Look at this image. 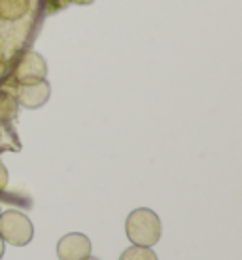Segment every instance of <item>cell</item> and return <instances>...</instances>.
Masks as SVG:
<instances>
[{"instance_id":"cell-7","label":"cell","mask_w":242,"mask_h":260,"mask_svg":"<svg viewBox=\"0 0 242 260\" xmlns=\"http://www.w3.org/2000/svg\"><path fill=\"white\" fill-rule=\"evenodd\" d=\"M8 184V173H6V167L0 164V192L6 188Z\"/></svg>"},{"instance_id":"cell-8","label":"cell","mask_w":242,"mask_h":260,"mask_svg":"<svg viewBox=\"0 0 242 260\" xmlns=\"http://www.w3.org/2000/svg\"><path fill=\"white\" fill-rule=\"evenodd\" d=\"M4 256V239L0 238V258Z\"/></svg>"},{"instance_id":"cell-6","label":"cell","mask_w":242,"mask_h":260,"mask_svg":"<svg viewBox=\"0 0 242 260\" xmlns=\"http://www.w3.org/2000/svg\"><path fill=\"white\" fill-rule=\"evenodd\" d=\"M119 260H157V254L151 251L150 247L133 245L127 251H123Z\"/></svg>"},{"instance_id":"cell-1","label":"cell","mask_w":242,"mask_h":260,"mask_svg":"<svg viewBox=\"0 0 242 260\" xmlns=\"http://www.w3.org/2000/svg\"><path fill=\"white\" fill-rule=\"evenodd\" d=\"M125 230L133 245L151 247L161 238V220L151 209H135L127 217Z\"/></svg>"},{"instance_id":"cell-4","label":"cell","mask_w":242,"mask_h":260,"mask_svg":"<svg viewBox=\"0 0 242 260\" xmlns=\"http://www.w3.org/2000/svg\"><path fill=\"white\" fill-rule=\"evenodd\" d=\"M46 71L48 69H46L44 59L34 51H27L19 61L17 69H15V78L21 86L34 84V82H40V80L46 78Z\"/></svg>"},{"instance_id":"cell-9","label":"cell","mask_w":242,"mask_h":260,"mask_svg":"<svg viewBox=\"0 0 242 260\" xmlns=\"http://www.w3.org/2000/svg\"><path fill=\"white\" fill-rule=\"evenodd\" d=\"M86 260H99V258H89V256H87V258Z\"/></svg>"},{"instance_id":"cell-3","label":"cell","mask_w":242,"mask_h":260,"mask_svg":"<svg viewBox=\"0 0 242 260\" xmlns=\"http://www.w3.org/2000/svg\"><path fill=\"white\" fill-rule=\"evenodd\" d=\"M91 254V241L84 234H66L59 239L57 256L61 260H86Z\"/></svg>"},{"instance_id":"cell-5","label":"cell","mask_w":242,"mask_h":260,"mask_svg":"<svg viewBox=\"0 0 242 260\" xmlns=\"http://www.w3.org/2000/svg\"><path fill=\"white\" fill-rule=\"evenodd\" d=\"M17 99L27 109H38L50 99V84L44 80L34 82V84H25V86H21Z\"/></svg>"},{"instance_id":"cell-2","label":"cell","mask_w":242,"mask_h":260,"mask_svg":"<svg viewBox=\"0 0 242 260\" xmlns=\"http://www.w3.org/2000/svg\"><path fill=\"white\" fill-rule=\"evenodd\" d=\"M32 236H34V226L27 215L14 209L4 211L0 215V238L4 241L15 247H23L30 243Z\"/></svg>"}]
</instances>
